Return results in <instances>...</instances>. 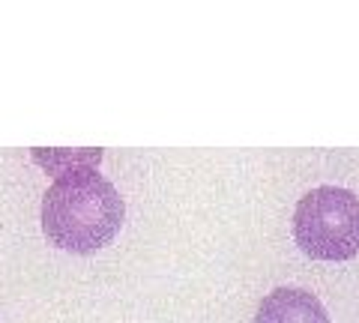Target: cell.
I'll use <instances>...</instances> for the list:
<instances>
[{"label": "cell", "instance_id": "1", "mask_svg": "<svg viewBox=\"0 0 359 323\" xmlns=\"http://www.w3.org/2000/svg\"><path fill=\"white\" fill-rule=\"evenodd\" d=\"M126 204L96 168L60 174L42 198V231L54 246L72 254H93L120 233Z\"/></svg>", "mask_w": 359, "mask_h": 323}, {"label": "cell", "instance_id": "2", "mask_svg": "<svg viewBox=\"0 0 359 323\" xmlns=\"http://www.w3.org/2000/svg\"><path fill=\"white\" fill-rule=\"evenodd\" d=\"M294 240L314 261L359 254V198L341 186H318L294 209Z\"/></svg>", "mask_w": 359, "mask_h": 323}, {"label": "cell", "instance_id": "3", "mask_svg": "<svg viewBox=\"0 0 359 323\" xmlns=\"http://www.w3.org/2000/svg\"><path fill=\"white\" fill-rule=\"evenodd\" d=\"M255 323H330V315L306 287H276L261 299Z\"/></svg>", "mask_w": 359, "mask_h": 323}, {"label": "cell", "instance_id": "4", "mask_svg": "<svg viewBox=\"0 0 359 323\" xmlns=\"http://www.w3.org/2000/svg\"><path fill=\"white\" fill-rule=\"evenodd\" d=\"M33 162H39L42 168L51 174H66L75 168H99L102 162V150H78V153H63V150H33Z\"/></svg>", "mask_w": 359, "mask_h": 323}]
</instances>
